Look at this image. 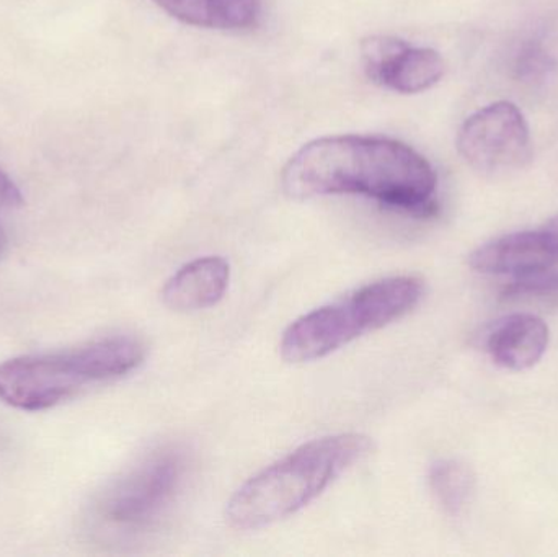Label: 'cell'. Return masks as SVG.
<instances>
[{"label":"cell","mask_w":558,"mask_h":557,"mask_svg":"<svg viewBox=\"0 0 558 557\" xmlns=\"http://www.w3.org/2000/svg\"><path fill=\"white\" fill-rule=\"evenodd\" d=\"M458 150L472 169L484 175L517 172L533 156L526 118L511 101L487 105L462 124Z\"/></svg>","instance_id":"8992f818"},{"label":"cell","mask_w":558,"mask_h":557,"mask_svg":"<svg viewBox=\"0 0 558 557\" xmlns=\"http://www.w3.org/2000/svg\"><path fill=\"white\" fill-rule=\"evenodd\" d=\"M186 25L208 29H251L260 23L262 0H154Z\"/></svg>","instance_id":"8fae6325"},{"label":"cell","mask_w":558,"mask_h":557,"mask_svg":"<svg viewBox=\"0 0 558 557\" xmlns=\"http://www.w3.org/2000/svg\"><path fill=\"white\" fill-rule=\"evenodd\" d=\"M186 474V455L179 447H163L141 461L105 494L101 516L110 525L140 532L169 509Z\"/></svg>","instance_id":"5b68a950"},{"label":"cell","mask_w":558,"mask_h":557,"mask_svg":"<svg viewBox=\"0 0 558 557\" xmlns=\"http://www.w3.org/2000/svg\"><path fill=\"white\" fill-rule=\"evenodd\" d=\"M547 324L534 314H511L492 327L485 340L495 365L511 372H524L541 362L549 347Z\"/></svg>","instance_id":"9c48e42d"},{"label":"cell","mask_w":558,"mask_h":557,"mask_svg":"<svg viewBox=\"0 0 558 557\" xmlns=\"http://www.w3.org/2000/svg\"><path fill=\"white\" fill-rule=\"evenodd\" d=\"M367 78L399 94H420L438 84L446 64L438 51L415 48L396 36L374 35L361 43Z\"/></svg>","instance_id":"52a82bcc"},{"label":"cell","mask_w":558,"mask_h":557,"mask_svg":"<svg viewBox=\"0 0 558 557\" xmlns=\"http://www.w3.org/2000/svg\"><path fill=\"white\" fill-rule=\"evenodd\" d=\"M281 185L294 199L363 195L410 215L429 216L436 211L438 177L409 144L343 134L302 146L282 169Z\"/></svg>","instance_id":"6da1fadb"},{"label":"cell","mask_w":558,"mask_h":557,"mask_svg":"<svg viewBox=\"0 0 558 557\" xmlns=\"http://www.w3.org/2000/svg\"><path fill=\"white\" fill-rule=\"evenodd\" d=\"M231 281V267L222 257H203L183 265L167 280L162 300L179 313L208 310L225 298Z\"/></svg>","instance_id":"30bf717a"},{"label":"cell","mask_w":558,"mask_h":557,"mask_svg":"<svg viewBox=\"0 0 558 557\" xmlns=\"http://www.w3.org/2000/svg\"><path fill=\"white\" fill-rule=\"evenodd\" d=\"M558 255L541 229L501 235L472 252L469 265L478 274L526 277L556 267Z\"/></svg>","instance_id":"ba28073f"},{"label":"cell","mask_w":558,"mask_h":557,"mask_svg":"<svg viewBox=\"0 0 558 557\" xmlns=\"http://www.w3.org/2000/svg\"><path fill=\"white\" fill-rule=\"evenodd\" d=\"M428 481L433 496L449 517H461L471 506L475 476L462 461H436L429 470Z\"/></svg>","instance_id":"7c38bea8"},{"label":"cell","mask_w":558,"mask_h":557,"mask_svg":"<svg viewBox=\"0 0 558 557\" xmlns=\"http://www.w3.org/2000/svg\"><path fill=\"white\" fill-rule=\"evenodd\" d=\"M146 347L136 337L111 336L77 349L22 355L0 363V402L25 412L56 408L97 383L140 368Z\"/></svg>","instance_id":"3957f363"},{"label":"cell","mask_w":558,"mask_h":557,"mask_svg":"<svg viewBox=\"0 0 558 557\" xmlns=\"http://www.w3.org/2000/svg\"><path fill=\"white\" fill-rule=\"evenodd\" d=\"M541 231L544 232V235H546L547 242H549L550 247L556 251V254L558 255V216L556 218L550 219L549 222H546V225L541 228Z\"/></svg>","instance_id":"5bb4252c"},{"label":"cell","mask_w":558,"mask_h":557,"mask_svg":"<svg viewBox=\"0 0 558 557\" xmlns=\"http://www.w3.org/2000/svg\"><path fill=\"white\" fill-rule=\"evenodd\" d=\"M23 203H25V199H23L19 186L7 173L0 170V211L22 208Z\"/></svg>","instance_id":"4fadbf2b"},{"label":"cell","mask_w":558,"mask_h":557,"mask_svg":"<svg viewBox=\"0 0 558 557\" xmlns=\"http://www.w3.org/2000/svg\"><path fill=\"white\" fill-rule=\"evenodd\" d=\"M5 244H7L5 231H3L2 226H0V254H2L3 249H5Z\"/></svg>","instance_id":"9a60e30c"},{"label":"cell","mask_w":558,"mask_h":557,"mask_svg":"<svg viewBox=\"0 0 558 557\" xmlns=\"http://www.w3.org/2000/svg\"><path fill=\"white\" fill-rule=\"evenodd\" d=\"M373 451L363 434H340L302 445L248 480L229 500L226 519L241 532L265 529L317 499Z\"/></svg>","instance_id":"7a4b0ae2"},{"label":"cell","mask_w":558,"mask_h":557,"mask_svg":"<svg viewBox=\"0 0 558 557\" xmlns=\"http://www.w3.org/2000/svg\"><path fill=\"white\" fill-rule=\"evenodd\" d=\"M423 291V281L415 277L366 284L294 320L282 334L281 356L288 363L324 359L357 337L407 316L422 300Z\"/></svg>","instance_id":"277c9868"}]
</instances>
